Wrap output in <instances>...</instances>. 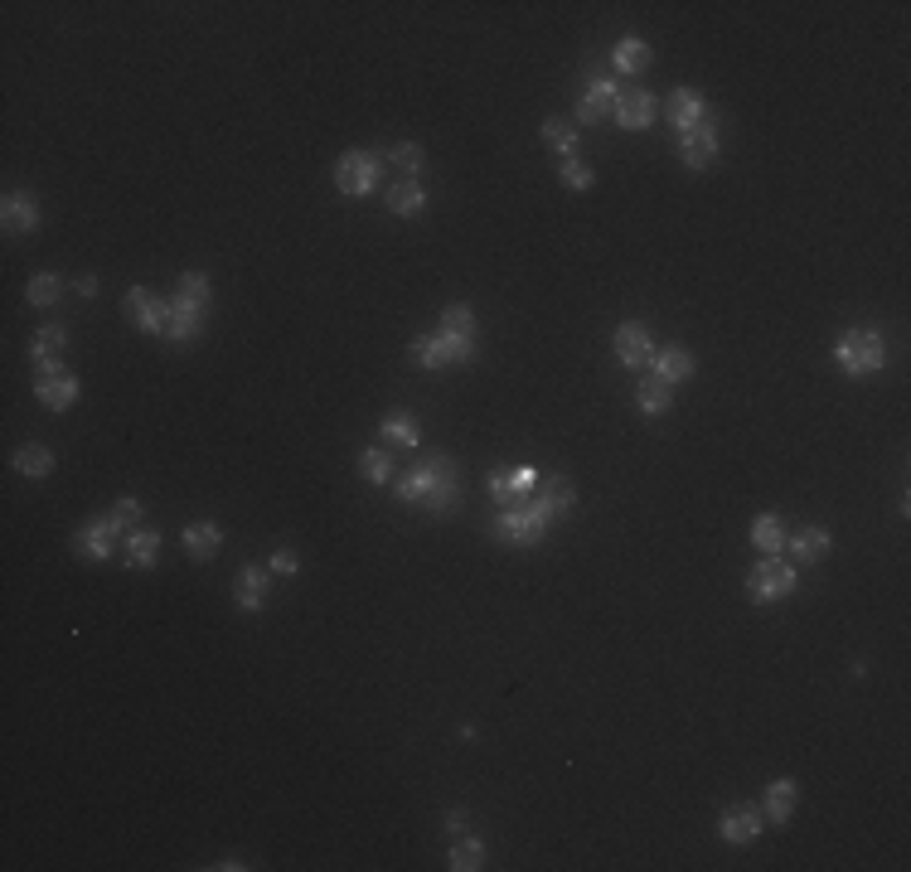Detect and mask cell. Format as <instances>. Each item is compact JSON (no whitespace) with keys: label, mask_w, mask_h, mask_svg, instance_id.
Here are the masks:
<instances>
[{"label":"cell","mask_w":911,"mask_h":872,"mask_svg":"<svg viewBox=\"0 0 911 872\" xmlns=\"http://www.w3.org/2000/svg\"><path fill=\"white\" fill-rule=\"evenodd\" d=\"M548 524H553V514L538 499L524 495V499H514V504H504V514L495 519V538L514 543V548H534V543H543Z\"/></svg>","instance_id":"obj_1"},{"label":"cell","mask_w":911,"mask_h":872,"mask_svg":"<svg viewBox=\"0 0 911 872\" xmlns=\"http://www.w3.org/2000/svg\"><path fill=\"white\" fill-rule=\"evenodd\" d=\"M834 364H839L849 378L882 374V364H887V340H882L878 330H844L839 344H834Z\"/></svg>","instance_id":"obj_2"},{"label":"cell","mask_w":911,"mask_h":872,"mask_svg":"<svg viewBox=\"0 0 911 872\" xmlns=\"http://www.w3.org/2000/svg\"><path fill=\"white\" fill-rule=\"evenodd\" d=\"M408 354L422 364V369H446V364H471L475 359V340H461V335H446V330H437V335H417V340L408 344Z\"/></svg>","instance_id":"obj_3"},{"label":"cell","mask_w":911,"mask_h":872,"mask_svg":"<svg viewBox=\"0 0 911 872\" xmlns=\"http://www.w3.org/2000/svg\"><path fill=\"white\" fill-rule=\"evenodd\" d=\"M790 592H795V567H790L786 558H776V553H766V558L747 572V596H752L756 606H766V601H786Z\"/></svg>","instance_id":"obj_4"},{"label":"cell","mask_w":911,"mask_h":872,"mask_svg":"<svg viewBox=\"0 0 911 872\" xmlns=\"http://www.w3.org/2000/svg\"><path fill=\"white\" fill-rule=\"evenodd\" d=\"M427 461H432V490L422 495V509L441 519V514H451L461 504V470H456L451 456H441V451H432Z\"/></svg>","instance_id":"obj_5"},{"label":"cell","mask_w":911,"mask_h":872,"mask_svg":"<svg viewBox=\"0 0 911 872\" xmlns=\"http://www.w3.org/2000/svg\"><path fill=\"white\" fill-rule=\"evenodd\" d=\"M378 156L374 151H345L340 156V165H335V185H340V194H369V189L378 185Z\"/></svg>","instance_id":"obj_6"},{"label":"cell","mask_w":911,"mask_h":872,"mask_svg":"<svg viewBox=\"0 0 911 872\" xmlns=\"http://www.w3.org/2000/svg\"><path fill=\"white\" fill-rule=\"evenodd\" d=\"M126 315H131V325L136 330H151V335H165V320H170V301H160V296H151L146 286H131L122 296Z\"/></svg>","instance_id":"obj_7"},{"label":"cell","mask_w":911,"mask_h":872,"mask_svg":"<svg viewBox=\"0 0 911 872\" xmlns=\"http://www.w3.org/2000/svg\"><path fill=\"white\" fill-rule=\"evenodd\" d=\"M679 156H684L689 170H703L708 160L718 156V117H713V112H708V122H698L693 131L679 136Z\"/></svg>","instance_id":"obj_8"},{"label":"cell","mask_w":911,"mask_h":872,"mask_svg":"<svg viewBox=\"0 0 911 872\" xmlns=\"http://www.w3.org/2000/svg\"><path fill=\"white\" fill-rule=\"evenodd\" d=\"M0 223H5V233H10V238L34 233V228H39V199H34L30 189H10V194H5V204H0Z\"/></svg>","instance_id":"obj_9"},{"label":"cell","mask_w":911,"mask_h":872,"mask_svg":"<svg viewBox=\"0 0 911 872\" xmlns=\"http://www.w3.org/2000/svg\"><path fill=\"white\" fill-rule=\"evenodd\" d=\"M34 398L49 407V412H68L78 403V378L68 369H54V374H34Z\"/></svg>","instance_id":"obj_10"},{"label":"cell","mask_w":911,"mask_h":872,"mask_svg":"<svg viewBox=\"0 0 911 872\" xmlns=\"http://www.w3.org/2000/svg\"><path fill=\"white\" fill-rule=\"evenodd\" d=\"M616 359H621L626 369H645V364L655 359V340H650V330H645V325H635V320H626V325L616 330Z\"/></svg>","instance_id":"obj_11"},{"label":"cell","mask_w":911,"mask_h":872,"mask_svg":"<svg viewBox=\"0 0 911 872\" xmlns=\"http://www.w3.org/2000/svg\"><path fill=\"white\" fill-rule=\"evenodd\" d=\"M664 117H669V126L684 136V131H693L698 122H708V102L693 93V88H674L669 102H664Z\"/></svg>","instance_id":"obj_12"},{"label":"cell","mask_w":911,"mask_h":872,"mask_svg":"<svg viewBox=\"0 0 911 872\" xmlns=\"http://www.w3.org/2000/svg\"><path fill=\"white\" fill-rule=\"evenodd\" d=\"M761 829H766L761 805H732V810H723V819H718V834H723L727 843H752Z\"/></svg>","instance_id":"obj_13"},{"label":"cell","mask_w":911,"mask_h":872,"mask_svg":"<svg viewBox=\"0 0 911 872\" xmlns=\"http://www.w3.org/2000/svg\"><path fill=\"white\" fill-rule=\"evenodd\" d=\"M112 548H117V529L107 524V519H93V524H83V529L73 533V553H83V558H112Z\"/></svg>","instance_id":"obj_14"},{"label":"cell","mask_w":911,"mask_h":872,"mask_svg":"<svg viewBox=\"0 0 911 872\" xmlns=\"http://www.w3.org/2000/svg\"><path fill=\"white\" fill-rule=\"evenodd\" d=\"M538 475L534 466H519V470H495L490 475V495L495 499H504V504H514V499H524V495H534L538 490Z\"/></svg>","instance_id":"obj_15"},{"label":"cell","mask_w":911,"mask_h":872,"mask_svg":"<svg viewBox=\"0 0 911 872\" xmlns=\"http://www.w3.org/2000/svg\"><path fill=\"white\" fill-rule=\"evenodd\" d=\"M68 349V330L63 325H44L30 344V359H34V374H54L59 369V354Z\"/></svg>","instance_id":"obj_16"},{"label":"cell","mask_w":911,"mask_h":872,"mask_svg":"<svg viewBox=\"0 0 911 872\" xmlns=\"http://www.w3.org/2000/svg\"><path fill=\"white\" fill-rule=\"evenodd\" d=\"M655 97L650 93H621L616 97V126L621 131H645V126L655 122Z\"/></svg>","instance_id":"obj_17"},{"label":"cell","mask_w":911,"mask_h":872,"mask_svg":"<svg viewBox=\"0 0 911 872\" xmlns=\"http://www.w3.org/2000/svg\"><path fill=\"white\" fill-rule=\"evenodd\" d=\"M616 83L611 78H592L587 83V93H582V107H577V122H601V117H611L616 112Z\"/></svg>","instance_id":"obj_18"},{"label":"cell","mask_w":911,"mask_h":872,"mask_svg":"<svg viewBox=\"0 0 911 872\" xmlns=\"http://www.w3.org/2000/svg\"><path fill=\"white\" fill-rule=\"evenodd\" d=\"M180 538H185V553H189L194 562H209V558H214V553L223 548V529H219V524H209V519H199V524H185V533H180Z\"/></svg>","instance_id":"obj_19"},{"label":"cell","mask_w":911,"mask_h":872,"mask_svg":"<svg viewBox=\"0 0 911 872\" xmlns=\"http://www.w3.org/2000/svg\"><path fill=\"white\" fill-rule=\"evenodd\" d=\"M538 504L558 519V514H572V504H577V485L567 480V475H543L538 480Z\"/></svg>","instance_id":"obj_20"},{"label":"cell","mask_w":911,"mask_h":872,"mask_svg":"<svg viewBox=\"0 0 911 872\" xmlns=\"http://www.w3.org/2000/svg\"><path fill=\"white\" fill-rule=\"evenodd\" d=\"M233 601H238V611H262L267 606V572L248 562L238 572V582H233Z\"/></svg>","instance_id":"obj_21"},{"label":"cell","mask_w":911,"mask_h":872,"mask_svg":"<svg viewBox=\"0 0 911 872\" xmlns=\"http://www.w3.org/2000/svg\"><path fill=\"white\" fill-rule=\"evenodd\" d=\"M669 403H674V383H664L660 374L640 378V388H635V407H640V412L660 417V412H669Z\"/></svg>","instance_id":"obj_22"},{"label":"cell","mask_w":911,"mask_h":872,"mask_svg":"<svg viewBox=\"0 0 911 872\" xmlns=\"http://www.w3.org/2000/svg\"><path fill=\"white\" fill-rule=\"evenodd\" d=\"M655 374L664 378V383H679V378H693V354L689 349H679V344H664V349H655Z\"/></svg>","instance_id":"obj_23"},{"label":"cell","mask_w":911,"mask_h":872,"mask_svg":"<svg viewBox=\"0 0 911 872\" xmlns=\"http://www.w3.org/2000/svg\"><path fill=\"white\" fill-rule=\"evenodd\" d=\"M199 330H204V311H189V306H175V301H170L165 340H170V344H189V340H199Z\"/></svg>","instance_id":"obj_24"},{"label":"cell","mask_w":911,"mask_h":872,"mask_svg":"<svg viewBox=\"0 0 911 872\" xmlns=\"http://www.w3.org/2000/svg\"><path fill=\"white\" fill-rule=\"evenodd\" d=\"M761 814H766V824H786L790 814H795V780H771Z\"/></svg>","instance_id":"obj_25"},{"label":"cell","mask_w":911,"mask_h":872,"mask_svg":"<svg viewBox=\"0 0 911 872\" xmlns=\"http://www.w3.org/2000/svg\"><path fill=\"white\" fill-rule=\"evenodd\" d=\"M156 558H160V533L156 529L126 533V562H131V567H156Z\"/></svg>","instance_id":"obj_26"},{"label":"cell","mask_w":911,"mask_h":872,"mask_svg":"<svg viewBox=\"0 0 911 872\" xmlns=\"http://www.w3.org/2000/svg\"><path fill=\"white\" fill-rule=\"evenodd\" d=\"M611 59H616V68H621V73H645L655 54H650V44H645V39L626 34V39H621V44L611 49Z\"/></svg>","instance_id":"obj_27"},{"label":"cell","mask_w":911,"mask_h":872,"mask_svg":"<svg viewBox=\"0 0 911 872\" xmlns=\"http://www.w3.org/2000/svg\"><path fill=\"white\" fill-rule=\"evenodd\" d=\"M388 209H393L398 218H417L422 209H427V194H422L417 180H403V185L388 189Z\"/></svg>","instance_id":"obj_28"},{"label":"cell","mask_w":911,"mask_h":872,"mask_svg":"<svg viewBox=\"0 0 911 872\" xmlns=\"http://www.w3.org/2000/svg\"><path fill=\"white\" fill-rule=\"evenodd\" d=\"M829 543H834L829 529H815V524H810V529H800L795 538H790V553H795L800 562H819L824 553H829Z\"/></svg>","instance_id":"obj_29"},{"label":"cell","mask_w":911,"mask_h":872,"mask_svg":"<svg viewBox=\"0 0 911 872\" xmlns=\"http://www.w3.org/2000/svg\"><path fill=\"white\" fill-rule=\"evenodd\" d=\"M209 277L204 272H185L180 277V291H175V306H189V311H209Z\"/></svg>","instance_id":"obj_30"},{"label":"cell","mask_w":911,"mask_h":872,"mask_svg":"<svg viewBox=\"0 0 911 872\" xmlns=\"http://www.w3.org/2000/svg\"><path fill=\"white\" fill-rule=\"evenodd\" d=\"M383 436H388L393 446H417V441H422V422H417L412 412H388V417H383Z\"/></svg>","instance_id":"obj_31"},{"label":"cell","mask_w":911,"mask_h":872,"mask_svg":"<svg viewBox=\"0 0 911 872\" xmlns=\"http://www.w3.org/2000/svg\"><path fill=\"white\" fill-rule=\"evenodd\" d=\"M15 470H20V475H30V480H44V475L54 470V456H49V446H39V441L20 446V451H15Z\"/></svg>","instance_id":"obj_32"},{"label":"cell","mask_w":911,"mask_h":872,"mask_svg":"<svg viewBox=\"0 0 911 872\" xmlns=\"http://www.w3.org/2000/svg\"><path fill=\"white\" fill-rule=\"evenodd\" d=\"M485 863V843L480 839H451V853H446V868H456V872H475Z\"/></svg>","instance_id":"obj_33"},{"label":"cell","mask_w":911,"mask_h":872,"mask_svg":"<svg viewBox=\"0 0 911 872\" xmlns=\"http://www.w3.org/2000/svg\"><path fill=\"white\" fill-rule=\"evenodd\" d=\"M752 543L761 553H781L786 548V529H781V514H761L752 524Z\"/></svg>","instance_id":"obj_34"},{"label":"cell","mask_w":911,"mask_h":872,"mask_svg":"<svg viewBox=\"0 0 911 872\" xmlns=\"http://www.w3.org/2000/svg\"><path fill=\"white\" fill-rule=\"evenodd\" d=\"M383 160H388V165H398L408 180H417V175H422V165H427V156H422V146H417V141H398V146H388Z\"/></svg>","instance_id":"obj_35"},{"label":"cell","mask_w":911,"mask_h":872,"mask_svg":"<svg viewBox=\"0 0 911 872\" xmlns=\"http://www.w3.org/2000/svg\"><path fill=\"white\" fill-rule=\"evenodd\" d=\"M543 141L553 146V151H563V160L577 151V126H572V117H548L543 122Z\"/></svg>","instance_id":"obj_36"},{"label":"cell","mask_w":911,"mask_h":872,"mask_svg":"<svg viewBox=\"0 0 911 872\" xmlns=\"http://www.w3.org/2000/svg\"><path fill=\"white\" fill-rule=\"evenodd\" d=\"M25 296H30V306H39V311H49L54 301L63 296V281L54 277V272H39V277H30V286H25Z\"/></svg>","instance_id":"obj_37"},{"label":"cell","mask_w":911,"mask_h":872,"mask_svg":"<svg viewBox=\"0 0 911 872\" xmlns=\"http://www.w3.org/2000/svg\"><path fill=\"white\" fill-rule=\"evenodd\" d=\"M441 330L446 335H461V340H475V315L466 301H456V306H446L441 311Z\"/></svg>","instance_id":"obj_38"},{"label":"cell","mask_w":911,"mask_h":872,"mask_svg":"<svg viewBox=\"0 0 911 872\" xmlns=\"http://www.w3.org/2000/svg\"><path fill=\"white\" fill-rule=\"evenodd\" d=\"M359 475H364L369 485H383V480L393 475V461H388V456H383L378 446H369V451L359 456Z\"/></svg>","instance_id":"obj_39"},{"label":"cell","mask_w":911,"mask_h":872,"mask_svg":"<svg viewBox=\"0 0 911 872\" xmlns=\"http://www.w3.org/2000/svg\"><path fill=\"white\" fill-rule=\"evenodd\" d=\"M558 180H563L567 189H592V180H597V175H592V165H582L577 156H567L563 165H558Z\"/></svg>","instance_id":"obj_40"},{"label":"cell","mask_w":911,"mask_h":872,"mask_svg":"<svg viewBox=\"0 0 911 872\" xmlns=\"http://www.w3.org/2000/svg\"><path fill=\"white\" fill-rule=\"evenodd\" d=\"M136 519H141V504H136L131 495H122L117 504H112V514H107V524H112L117 533H131L136 529Z\"/></svg>","instance_id":"obj_41"},{"label":"cell","mask_w":911,"mask_h":872,"mask_svg":"<svg viewBox=\"0 0 911 872\" xmlns=\"http://www.w3.org/2000/svg\"><path fill=\"white\" fill-rule=\"evenodd\" d=\"M272 572H282V577H296V572H301V558H296L291 548H277V553H272Z\"/></svg>","instance_id":"obj_42"},{"label":"cell","mask_w":911,"mask_h":872,"mask_svg":"<svg viewBox=\"0 0 911 872\" xmlns=\"http://www.w3.org/2000/svg\"><path fill=\"white\" fill-rule=\"evenodd\" d=\"M461 829H466V810H451V814H446V834H451V839H456V834H461Z\"/></svg>","instance_id":"obj_43"},{"label":"cell","mask_w":911,"mask_h":872,"mask_svg":"<svg viewBox=\"0 0 911 872\" xmlns=\"http://www.w3.org/2000/svg\"><path fill=\"white\" fill-rule=\"evenodd\" d=\"M78 296H97V277H78Z\"/></svg>","instance_id":"obj_44"}]
</instances>
